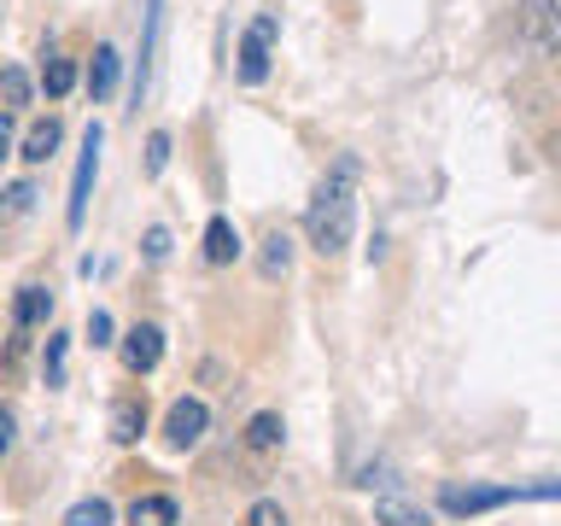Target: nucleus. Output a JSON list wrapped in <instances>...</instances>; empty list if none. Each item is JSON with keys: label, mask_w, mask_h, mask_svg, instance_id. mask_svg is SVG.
Returning a JSON list of instances; mask_svg holds the SVG:
<instances>
[{"label": "nucleus", "mask_w": 561, "mask_h": 526, "mask_svg": "<svg viewBox=\"0 0 561 526\" xmlns=\"http://www.w3.org/2000/svg\"><path fill=\"white\" fill-rule=\"evenodd\" d=\"M351 228H357V199H351V164H345L340 175H328V182L316 187V199L305 210V240L322 258H340L351 245Z\"/></svg>", "instance_id": "f257e3e1"}, {"label": "nucleus", "mask_w": 561, "mask_h": 526, "mask_svg": "<svg viewBox=\"0 0 561 526\" xmlns=\"http://www.w3.org/2000/svg\"><path fill=\"white\" fill-rule=\"evenodd\" d=\"M515 35L533 59H561V0H520Z\"/></svg>", "instance_id": "f03ea898"}, {"label": "nucleus", "mask_w": 561, "mask_h": 526, "mask_svg": "<svg viewBox=\"0 0 561 526\" xmlns=\"http://www.w3.org/2000/svg\"><path fill=\"white\" fill-rule=\"evenodd\" d=\"M100 140H105L100 123H88L77 175H70V205H65V222H70V228H82V217H88V193H94V170H100Z\"/></svg>", "instance_id": "7ed1b4c3"}, {"label": "nucleus", "mask_w": 561, "mask_h": 526, "mask_svg": "<svg viewBox=\"0 0 561 526\" xmlns=\"http://www.w3.org/2000/svg\"><path fill=\"white\" fill-rule=\"evenodd\" d=\"M205 427H210L205 398H175L170 415H164V445H170V450H193V445L205 438Z\"/></svg>", "instance_id": "20e7f679"}, {"label": "nucleus", "mask_w": 561, "mask_h": 526, "mask_svg": "<svg viewBox=\"0 0 561 526\" xmlns=\"http://www.w3.org/2000/svg\"><path fill=\"white\" fill-rule=\"evenodd\" d=\"M275 35H280V18L275 12H263L252 30H245V42H240V82H263L270 77V47H275Z\"/></svg>", "instance_id": "39448f33"}, {"label": "nucleus", "mask_w": 561, "mask_h": 526, "mask_svg": "<svg viewBox=\"0 0 561 526\" xmlns=\"http://www.w3.org/2000/svg\"><path fill=\"white\" fill-rule=\"evenodd\" d=\"M438 503H445L450 515H485V508L515 503V485H445Z\"/></svg>", "instance_id": "423d86ee"}, {"label": "nucleus", "mask_w": 561, "mask_h": 526, "mask_svg": "<svg viewBox=\"0 0 561 526\" xmlns=\"http://www.w3.org/2000/svg\"><path fill=\"white\" fill-rule=\"evenodd\" d=\"M158 357H164V328L140 322V328L123 333V368H129V375H152Z\"/></svg>", "instance_id": "0eeeda50"}, {"label": "nucleus", "mask_w": 561, "mask_h": 526, "mask_svg": "<svg viewBox=\"0 0 561 526\" xmlns=\"http://www.w3.org/2000/svg\"><path fill=\"white\" fill-rule=\"evenodd\" d=\"M240 252H245V245H240V228L228 222V217H210V222H205V258H210V263H234Z\"/></svg>", "instance_id": "6e6552de"}, {"label": "nucleus", "mask_w": 561, "mask_h": 526, "mask_svg": "<svg viewBox=\"0 0 561 526\" xmlns=\"http://www.w3.org/2000/svg\"><path fill=\"white\" fill-rule=\"evenodd\" d=\"M257 270H263V281H287V270H293V235H263V252H257Z\"/></svg>", "instance_id": "1a4fd4ad"}, {"label": "nucleus", "mask_w": 561, "mask_h": 526, "mask_svg": "<svg viewBox=\"0 0 561 526\" xmlns=\"http://www.w3.org/2000/svg\"><path fill=\"white\" fill-rule=\"evenodd\" d=\"M375 526H433V515L410 498H380L375 503Z\"/></svg>", "instance_id": "9d476101"}, {"label": "nucleus", "mask_w": 561, "mask_h": 526, "mask_svg": "<svg viewBox=\"0 0 561 526\" xmlns=\"http://www.w3.org/2000/svg\"><path fill=\"white\" fill-rule=\"evenodd\" d=\"M140 433H147V410H140V398H117L112 403V438H117V445H135Z\"/></svg>", "instance_id": "9b49d317"}, {"label": "nucleus", "mask_w": 561, "mask_h": 526, "mask_svg": "<svg viewBox=\"0 0 561 526\" xmlns=\"http://www.w3.org/2000/svg\"><path fill=\"white\" fill-rule=\"evenodd\" d=\"M129 526H175V498H135L129 503Z\"/></svg>", "instance_id": "f8f14e48"}, {"label": "nucleus", "mask_w": 561, "mask_h": 526, "mask_svg": "<svg viewBox=\"0 0 561 526\" xmlns=\"http://www.w3.org/2000/svg\"><path fill=\"white\" fill-rule=\"evenodd\" d=\"M53 152H59V123H53V117L30 123V135H24V158H30V164H47Z\"/></svg>", "instance_id": "ddd939ff"}, {"label": "nucleus", "mask_w": 561, "mask_h": 526, "mask_svg": "<svg viewBox=\"0 0 561 526\" xmlns=\"http://www.w3.org/2000/svg\"><path fill=\"white\" fill-rule=\"evenodd\" d=\"M117 47H94V65H88V88H94V100H105L117 88Z\"/></svg>", "instance_id": "4468645a"}, {"label": "nucleus", "mask_w": 561, "mask_h": 526, "mask_svg": "<svg viewBox=\"0 0 561 526\" xmlns=\"http://www.w3.org/2000/svg\"><path fill=\"white\" fill-rule=\"evenodd\" d=\"M47 310H53V293H47V287H18V305H12L18 328H35V322H47Z\"/></svg>", "instance_id": "2eb2a0df"}, {"label": "nucleus", "mask_w": 561, "mask_h": 526, "mask_svg": "<svg viewBox=\"0 0 561 526\" xmlns=\"http://www.w3.org/2000/svg\"><path fill=\"white\" fill-rule=\"evenodd\" d=\"M280 433H287V427H280V415H275V410H263V415L245 421V445H252V450H275V445H280Z\"/></svg>", "instance_id": "dca6fc26"}, {"label": "nucleus", "mask_w": 561, "mask_h": 526, "mask_svg": "<svg viewBox=\"0 0 561 526\" xmlns=\"http://www.w3.org/2000/svg\"><path fill=\"white\" fill-rule=\"evenodd\" d=\"M65 526H112V503H105V498H82V503H70Z\"/></svg>", "instance_id": "f3484780"}, {"label": "nucleus", "mask_w": 561, "mask_h": 526, "mask_svg": "<svg viewBox=\"0 0 561 526\" xmlns=\"http://www.w3.org/2000/svg\"><path fill=\"white\" fill-rule=\"evenodd\" d=\"M42 88H47L53 100H65L70 88H77V65H70V59H47V70H42Z\"/></svg>", "instance_id": "a211bd4d"}, {"label": "nucleus", "mask_w": 561, "mask_h": 526, "mask_svg": "<svg viewBox=\"0 0 561 526\" xmlns=\"http://www.w3.org/2000/svg\"><path fill=\"white\" fill-rule=\"evenodd\" d=\"M0 94H7V105H24L30 100V77L18 65H7V70H0Z\"/></svg>", "instance_id": "6ab92c4d"}, {"label": "nucleus", "mask_w": 561, "mask_h": 526, "mask_svg": "<svg viewBox=\"0 0 561 526\" xmlns=\"http://www.w3.org/2000/svg\"><path fill=\"white\" fill-rule=\"evenodd\" d=\"M245 526H287V508L263 498V503H252V508H245Z\"/></svg>", "instance_id": "aec40b11"}, {"label": "nucleus", "mask_w": 561, "mask_h": 526, "mask_svg": "<svg viewBox=\"0 0 561 526\" xmlns=\"http://www.w3.org/2000/svg\"><path fill=\"white\" fill-rule=\"evenodd\" d=\"M30 199H35V187H30V182L7 187V199H0V217H24V210H30Z\"/></svg>", "instance_id": "412c9836"}, {"label": "nucleus", "mask_w": 561, "mask_h": 526, "mask_svg": "<svg viewBox=\"0 0 561 526\" xmlns=\"http://www.w3.org/2000/svg\"><path fill=\"white\" fill-rule=\"evenodd\" d=\"M47 386H65V333L47 340Z\"/></svg>", "instance_id": "4be33fe9"}, {"label": "nucleus", "mask_w": 561, "mask_h": 526, "mask_svg": "<svg viewBox=\"0 0 561 526\" xmlns=\"http://www.w3.org/2000/svg\"><path fill=\"white\" fill-rule=\"evenodd\" d=\"M164 164H170V135L158 129V135L147 140V175H164Z\"/></svg>", "instance_id": "5701e85b"}, {"label": "nucleus", "mask_w": 561, "mask_h": 526, "mask_svg": "<svg viewBox=\"0 0 561 526\" xmlns=\"http://www.w3.org/2000/svg\"><path fill=\"white\" fill-rule=\"evenodd\" d=\"M88 340H94V345H112V316H105V310L88 316Z\"/></svg>", "instance_id": "b1692460"}, {"label": "nucleus", "mask_w": 561, "mask_h": 526, "mask_svg": "<svg viewBox=\"0 0 561 526\" xmlns=\"http://www.w3.org/2000/svg\"><path fill=\"white\" fill-rule=\"evenodd\" d=\"M12 438H18V415L7 410V403H0V456L12 450Z\"/></svg>", "instance_id": "393cba45"}, {"label": "nucleus", "mask_w": 561, "mask_h": 526, "mask_svg": "<svg viewBox=\"0 0 561 526\" xmlns=\"http://www.w3.org/2000/svg\"><path fill=\"white\" fill-rule=\"evenodd\" d=\"M147 258H152V263L170 258V235H164V228H147Z\"/></svg>", "instance_id": "a878e982"}, {"label": "nucleus", "mask_w": 561, "mask_h": 526, "mask_svg": "<svg viewBox=\"0 0 561 526\" xmlns=\"http://www.w3.org/2000/svg\"><path fill=\"white\" fill-rule=\"evenodd\" d=\"M7 152H12V117L0 112V158H7Z\"/></svg>", "instance_id": "bb28decb"}]
</instances>
